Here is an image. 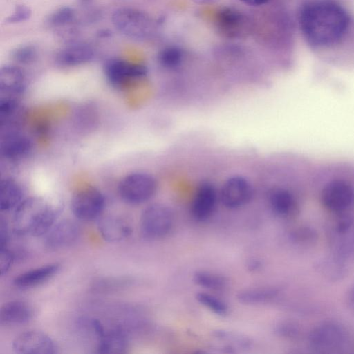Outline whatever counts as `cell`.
<instances>
[{"label": "cell", "instance_id": "obj_35", "mask_svg": "<svg viewBox=\"0 0 354 354\" xmlns=\"http://www.w3.org/2000/svg\"><path fill=\"white\" fill-rule=\"evenodd\" d=\"M97 36L99 38H109L111 36V32L108 29H102L98 31Z\"/></svg>", "mask_w": 354, "mask_h": 354}, {"label": "cell", "instance_id": "obj_37", "mask_svg": "<svg viewBox=\"0 0 354 354\" xmlns=\"http://www.w3.org/2000/svg\"><path fill=\"white\" fill-rule=\"evenodd\" d=\"M77 1L82 6H88L94 1V0H77Z\"/></svg>", "mask_w": 354, "mask_h": 354}, {"label": "cell", "instance_id": "obj_15", "mask_svg": "<svg viewBox=\"0 0 354 354\" xmlns=\"http://www.w3.org/2000/svg\"><path fill=\"white\" fill-rule=\"evenodd\" d=\"M32 143L25 135L11 131L3 136L0 151L1 156L10 161H17L26 158L31 151Z\"/></svg>", "mask_w": 354, "mask_h": 354}, {"label": "cell", "instance_id": "obj_12", "mask_svg": "<svg viewBox=\"0 0 354 354\" xmlns=\"http://www.w3.org/2000/svg\"><path fill=\"white\" fill-rule=\"evenodd\" d=\"M95 57V50L88 44L71 42L58 50L55 61L62 67H73L86 64Z\"/></svg>", "mask_w": 354, "mask_h": 354}, {"label": "cell", "instance_id": "obj_38", "mask_svg": "<svg viewBox=\"0 0 354 354\" xmlns=\"http://www.w3.org/2000/svg\"><path fill=\"white\" fill-rule=\"evenodd\" d=\"M195 2L201 4L210 3L216 1V0H194Z\"/></svg>", "mask_w": 354, "mask_h": 354}, {"label": "cell", "instance_id": "obj_11", "mask_svg": "<svg viewBox=\"0 0 354 354\" xmlns=\"http://www.w3.org/2000/svg\"><path fill=\"white\" fill-rule=\"evenodd\" d=\"M80 234L79 225L71 220L55 223L45 234L44 243L49 249L64 248L74 243Z\"/></svg>", "mask_w": 354, "mask_h": 354}, {"label": "cell", "instance_id": "obj_9", "mask_svg": "<svg viewBox=\"0 0 354 354\" xmlns=\"http://www.w3.org/2000/svg\"><path fill=\"white\" fill-rule=\"evenodd\" d=\"M12 350L19 354H53L57 347L47 334L30 330L19 335L12 342Z\"/></svg>", "mask_w": 354, "mask_h": 354}, {"label": "cell", "instance_id": "obj_10", "mask_svg": "<svg viewBox=\"0 0 354 354\" xmlns=\"http://www.w3.org/2000/svg\"><path fill=\"white\" fill-rule=\"evenodd\" d=\"M252 194V187L245 178L233 176L224 183L221 192V199L226 207L236 209L248 203Z\"/></svg>", "mask_w": 354, "mask_h": 354}, {"label": "cell", "instance_id": "obj_31", "mask_svg": "<svg viewBox=\"0 0 354 354\" xmlns=\"http://www.w3.org/2000/svg\"><path fill=\"white\" fill-rule=\"evenodd\" d=\"M15 254L8 247L0 248V272L1 275L6 274L15 261Z\"/></svg>", "mask_w": 354, "mask_h": 354}, {"label": "cell", "instance_id": "obj_36", "mask_svg": "<svg viewBox=\"0 0 354 354\" xmlns=\"http://www.w3.org/2000/svg\"><path fill=\"white\" fill-rule=\"evenodd\" d=\"M348 299L351 304L354 307V283L349 291Z\"/></svg>", "mask_w": 354, "mask_h": 354}, {"label": "cell", "instance_id": "obj_28", "mask_svg": "<svg viewBox=\"0 0 354 354\" xmlns=\"http://www.w3.org/2000/svg\"><path fill=\"white\" fill-rule=\"evenodd\" d=\"M11 59L20 64H30L37 57V50L35 46L26 44L16 47L11 52Z\"/></svg>", "mask_w": 354, "mask_h": 354}, {"label": "cell", "instance_id": "obj_22", "mask_svg": "<svg viewBox=\"0 0 354 354\" xmlns=\"http://www.w3.org/2000/svg\"><path fill=\"white\" fill-rule=\"evenodd\" d=\"M23 192L20 185L14 180L6 178L0 185V209L8 212L16 209L22 202Z\"/></svg>", "mask_w": 354, "mask_h": 354}, {"label": "cell", "instance_id": "obj_26", "mask_svg": "<svg viewBox=\"0 0 354 354\" xmlns=\"http://www.w3.org/2000/svg\"><path fill=\"white\" fill-rule=\"evenodd\" d=\"M183 59V53L178 46H169L162 48L158 55L160 64L166 68L178 67Z\"/></svg>", "mask_w": 354, "mask_h": 354}, {"label": "cell", "instance_id": "obj_8", "mask_svg": "<svg viewBox=\"0 0 354 354\" xmlns=\"http://www.w3.org/2000/svg\"><path fill=\"white\" fill-rule=\"evenodd\" d=\"M103 71L109 84L117 88L122 87L131 80L145 77L148 72L147 68L143 64L120 58L106 60Z\"/></svg>", "mask_w": 354, "mask_h": 354}, {"label": "cell", "instance_id": "obj_19", "mask_svg": "<svg viewBox=\"0 0 354 354\" xmlns=\"http://www.w3.org/2000/svg\"><path fill=\"white\" fill-rule=\"evenodd\" d=\"M33 316L32 306L24 301L15 300L5 304L0 312V320L6 325H21Z\"/></svg>", "mask_w": 354, "mask_h": 354}, {"label": "cell", "instance_id": "obj_25", "mask_svg": "<svg viewBox=\"0 0 354 354\" xmlns=\"http://www.w3.org/2000/svg\"><path fill=\"white\" fill-rule=\"evenodd\" d=\"M197 301L217 315L225 316L227 314V304L218 297L205 292H198L196 295Z\"/></svg>", "mask_w": 354, "mask_h": 354}, {"label": "cell", "instance_id": "obj_21", "mask_svg": "<svg viewBox=\"0 0 354 354\" xmlns=\"http://www.w3.org/2000/svg\"><path fill=\"white\" fill-rule=\"evenodd\" d=\"M244 22L241 13L231 8H222L215 15V23L221 32L229 37L236 36Z\"/></svg>", "mask_w": 354, "mask_h": 354}, {"label": "cell", "instance_id": "obj_29", "mask_svg": "<svg viewBox=\"0 0 354 354\" xmlns=\"http://www.w3.org/2000/svg\"><path fill=\"white\" fill-rule=\"evenodd\" d=\"M214 336L223 342L229 343V346L233 349L234 346L247 348L250 347L252 343L249 338L242 335L225 330L215 331Z\"/></svg>", "mask_w": 354, "mask_h": 354}, {"label": "cell", "instance_id": "obj_33", "mask_svg": "<svg viewBox=\"0 0 354 354\" xmlns=\"http://www.w3.org/2000/svg\"><path fill=\"white\" fill-rule=\"evenodd\" d=\"M261 261L257 259H250L247 264L248 269L250 271H257L261 268Z\"/></svg>", "mask_w": 354, "mask_h": 354}, {"label": "cell", "instance_id": "obj_3", "mask_svg": "<svg viewBox=\"0 0 354 354\" xmlns=\"http://www.w3.org/2000/svg\"><path fill=\"white\" fill-rule=\"evenodd\" d=\"M111 21L118 32L136 40L148 39L154 28L153 21L149 15L130 7L116 9L112 14Z\"/></svg>", "mask_w": 354, "mask_h": 354}, {"label": "cell", "instance_id": "obj_2", "mask_svg": "<svg viewBox=\"0 0 354 354\" xmlns=\"http://www.w3.org/2000/svg\"><path fill=\"white\" fill-rule=\"evenodd\" d=\"M57 215V209L42 198L24 199L15 209L14 230L21 236L45 235L55 223Z\"/></svg>", "mask_w": 354, "mask_h": 354}, {"label": "cell", "instance_id": "obj_27", "mask_svg": "<svg viewBox=\"0 0 354 354\" xmlns=\"http://www.w3.org/2000/svg\"><path fill=\"white\" fill-rule=\"evenodd\" d=\"M75 17V10L70 6H62L53 12L48 18L47 22L52 26L60 27L71 23Z\"/></svg>", "mask_w": 354, "mask_h": 354}, {"label": "cell", "instance_id": "obj_7", "mask_svg": "<svg viewBox=\"0 0 354 354\" xmlns=\"http://www.w3.org/2000/svg\"><path fill=\"white\" fill-rule=\"evenodd\" d=\"M105 207L102 193L93 187L82 189L75 193L71 201V209L80 220L92 221L100 216Z\"/></svg>", "mask_w": 354, "mask_h": 354}, {"label": "cell", "instance_id": "obj_6", "mask_svg": "<svg viewBox=\"0 0 354 354\" xmlns=\"http://www.w3.org/2000/svg\"><path fill=\"white\" fill-rule=\"evenodd\" d=\"M348 335L339 325L327 322L315 327L310 333L308 342L318 352L333 353L344 348Z\"/></svg>", "mask_w": 354, "mask_h": 354}, {"label": "cell", "instance_id": "obj_13", "mask_svg": "<svg viewBox=\"0 0 354 354\" xmlns=\"http://www.w3.org/2000/svg\"><path fill=\"white\" fill-rule=\"evenodd\" d=\"M268 202L272 211L283 218L293 216L299 207L296 191L286 187L273 188L270 192Z\"/></svg>", "mask_w": 354, "mask_h": 354}, {"label": "cell", "instance_id": "obj_17", "mask_svg": "<svg viewBox=\"0 0 354 354\" xmlns=\"http://www.w3.org/2000/svg\"><path fill=\"white\" fill-rule=\"evenodd\" d=\"M97 229L102 239L112 243L126 239L132 232L127 222L121 218L113 216L102 218L98 222Z\"/></svg>", "mask_w": 354, "mask_h": 354}, {"label": "cell", "instance_id": "obj_1", "mask_svg": "<svg viewBox=\"0 0 354 354\" xmlns=\"http://www.w3.org/2000/svg\"><path fill=\"white\" fill-rule=\"evenodd\" d=\"M299 26L306 42L326 50L339 44L351 24L348 11L335 0H310L299 12Z\"/></svg>", "mask_w": 354, "mask_h": 354}, {"label": "cell", "instance_id": "obj_24", "mask_svg": "<svg viewBox=\"0 0 354 354\" xmlns=\"http://www.w3.org/2000/svg\"><path fill=\"white\" fill-rule=\"evenodd\" d=\"M193 280L198 286L212 290H223L227 285V280L223 275L209 271L196 272Z\"/></svg>", "mask_w": 354, "mask_h": 354}, {"label": "cell", "instance_id": "obj_5", "mask_svg": "<svg viewBox=\"0 0 354 354\" xmlns=\"http://www.w3.org/2000/svg\"><path fill=\"white\" fill-rule=\"evenodd\" d=\"M157 187L156 180L142 172L126 176L120 183L118 193L121 198L130 204H140L150 199Z\"/></svg>", "mask_w": 354, "mask_h": 354}, {"label": "cell", "instance_id": "obj_30", "mask_svg": "<svg viewBox=\"0 0 354 354\" xmlns=\"http://www.w3.org/2000/svg\"><path fill=\"white\" fill-rule=\"evenodd\" d=\"M32 15L31 9L24 5L18 4L13 12L6 19V22L9 24H16L24 22L30 19Z\"/></svg>", "mask_w": 354, "mask_h": 354}, {"label": "cell", "instance_id": "obj_4", "mask_svg": "<svg viewBox=\"0 0 354 354\" xmlns=\"http://www.w3.org/2000/svg\"><path fill=\"white\" fill-rule=\"evenodd\" d=\"M173 224L174 214L169 207L160 203L151 204L141 214L140 232L147 240H157L167 236Z\"/></svg>", "mask_w": 354, "mask_h": 354}, {"label": "cell", "instance_id": "obj_14", "mask_svg": "<svg viewBox=\"0 0 354 354\" xmlns=\"http://www.w3.org/2000/svg\"><path fill=\"white\" fill-rule=\"evenodd\" d=\"M216 192L214 187L204 183L198 187L191 205L193 218L198 221H204L212 214L216 204Z\"/></svg>", "mask_w": 354, "mask_h": 354}, {"label": "cell", "instance_id": "obj_16", "mask_svg": "<svg viewBox=\"0 0 354 354\" xmlns=\"http://www.w3.org/2000/svg\"><path fill=\"white\" fill-rule=\"evenodd\" d=\"M25 87V75L17 66L6 65L0 69V97L18 98Z\"/></svg>", "mask_w": 354, "mask_h": 354}, {"label": "cell", "instance_id": "obj_32", "mask_svg": "<svg viewBox=\"0 0 354 354\" xmlns=\"http://www.w3.org/2000/svg\"><path fill=\"white\" fill-rule=\"evenodd\" d=\"M9 239L8 225L3 217L0 219V248L8 247Z\"/></svg>", "mask_w": 354, "mask_h": 354}, {"label": "cell", "instance_id": "obj_23", "mask_svg": "<svg viewBox=\"0 0 354 354\" xmlns=\"http://www.w3.org/2000/svg\"><path fill=\"white\" fill-rule=\"evenodd\" d=\"M278 292V290L271 287L252 288L240 291L237 299L239 302L247 305L261 304L274 299Z\"/></svg>", "mask_w": 354, "mask_h": 354}, {"label": "cell", "instance_id": "obj_20", "mask_svg": "<svg viewBox=\"0 0 354 354\" xmlns=\"http://www.w3.org/2000/svg\"><path fill=\"white\" fill-rule=\"evenodd\" d=\"M129 347V340L125 332L115 328L104 331L97 344L98 353L117 354L125 353Z\"/></svg>", "mask_w": 354, "mask_h": 354}, {"label": "cell", "instance_id": "obj_34", "mask_svg": "<svg viewBox=\"0 0 354 354\" xmlns=\"http://www.w3.org/2000/svg\"><path fill=\"white\" fill-rule=\"evenodd\" d=\"M245 4L250 6H261L266 3L269 0H239Z\"/></svg>", "mask_w": 354, "mask_h": 354}, {"label": "cell", "instance_id": "obj_18", "mask_svg": "<svg viewBox=\"0 0 354 354\" xmlns=\"http://www.w3.org/2000/svg\"><path fill=\"white\" fill-rule=\"evenodd\" d=\"M59 268V263H54L28 270L17 275L13 280V284L19 288L37 286L55 275Z\"/></svg>", "mask_w": 354, "mask_h": 354}]
</instances>
